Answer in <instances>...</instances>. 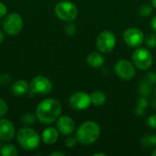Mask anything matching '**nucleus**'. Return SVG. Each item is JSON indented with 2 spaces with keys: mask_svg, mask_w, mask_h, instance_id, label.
Returning a JSON list of instances; mask_svg holds the SVG:
<instances>
[{
  "mask_svg": "<svg viewBox=\"0 0 156 156\" xmlns=\"http://www.w3.org/2000/svg\"><path fill=\"white\" fill-rule=\"evenodd\" d=\"M62 111L60 102L55 99H46L39 102L36 110L37 119L44 124H49L58 119Z\"/></svg>",
  "mask_w": 156,
  "mask_h": 156,
  "instance_id": "nucleus-1",
  "label": "nucleus"
},
{
  "mask_svg": "<svg viewBox=\"0 0 156 156\" xmlns=\"http://www.w3.org/2000/svg\"><path fill=\"white\" fill-rule=\"evenodd\" d=\"M101 134V129L97 122L88 121L80 124L76 133V139L78 143L90 145L95 143Z\"/></svg>",
  "mask_w": 156,
  "mask_h": 156,
  "instance_id": "nucleus-2",
  "label": "nucleus"
},
{
  "mask_svg": "<svg viewBox=\"0 0 156 156\" xmlns=\"http://www.w3.org/2000/svg\"><path fill=\"white\" fill-rule=\"evenodd\" d=\"M18 144L26 151H33L39 146L40 136L35 130L29 127L21 128L16 133Z\"/></svg>",
  "mask_w": 156,
  "mask_h": 156,
  "instance_id": "nucleus-3",
  "label": "nucleus"
},
{
  "mask_svg": "<svg viewBox=\"0 0 156 156\" xmlns=\"http://www.w3.org/2000/svg\"><path fill=\"white\" fill-rule=\"evenodd\" d=\"M55 14L60 20L71 22L75 20L78 16V8L69 1H61L56 5Z\"/></svg>",
  "mask_w": 156,
  "mask_h": 156,
  "instance_id": "nucleus-4",
  "label": "nucleus"
},
{
  "mask_svg": "<svg viewBox=\"0 0 156 156\" xmlns=\"http://www.w3.org/2000/svg\"><path fill=\"white\" fill-rule=\"evenodd\" d=\"M133 62L134 66L142 70L148 69L153 64V57L151 52L145 48H138L133 53Z\"/></svg>",
  "mask_w": 156,
  "mask_h": 156,
  "instance_id": "nucleus-5",
  "label": "nucleus"
},
{
  "mask_svg": "<svg viewBox=\"0 0 156 156\" xmlns=\"http://www.w3.org/2000/svg\"><path fill=\"white\" fill-rule=\"evenodd\" d=\"M116 45V37L115 35L109 31L105 30L99 34L97 40H96V46L97 48L101 53H110L113 50Z\"/></svg>",
  "mask_w": 156,
  "mask_h": 156,
  "instance_id": "nucleus-6",
  "label": "nucleus"
},
{
  "mask_svg": "<svg viewBox=\"0 0 156 156\" xmlns=\"http://www.w3.org/2000/svg\"><path fill=\"white\" fill-rule=\"evenodd\" d=\"M3 27L7 35H17L23 27V19L21 16L17 13H11L7 15L4 20Z\"/></svg>",
  "mask_w": 156,
  "mask_h": 156,
  "instance_id": "nucleus-7",
  "label": "nucleus"
},
{
  "mask_svg": "<svg viewBox=\"0 0 156 156\" xmlns=\"http://www.w3.org/2000/svg\"><path fill=\"white\" fill-rule=\"evenodd\" d=\"M53 88L51 80L43 75L36 76L30 82V89L37 94H48Z\"/></svg>",
  "mask_w": 156,
  "mask_h": 156,
  "instance_id": "nucleus-8",
  "label": "nucleus"
},
{
  "mask_svg": "<svg viewBox=\"0 0 156 156\" xmlns=\"http://www.w3.org/2000/svg\"><path fill=\"white\" fill-rule=\"evenodd\" d=\"M69 102L72 109L77 111H82L89 108L91 103V101L90 96L88 93L84 91H77L70 96Z\"/></svg>",
  "mask_w": 156,
  "mask_h": 156,
  "instance_id": "nucleus-9",
  "label": "nucleus"
},
{
  "mask_svg": "<svg viewBox=\"0 0 156 156\" xmlns=\"http://www.w3.org/2000/svg\"><path fill=\"white\" fill-rule=\"evenodd\" d=\"M115 72L122 80H132L135 76V69L132 62L127 59H121L115 64Z\"/></svg>",
  "mask_w": 156,
  "mask_h": 156,
  "instance_id": "nucleus-10",
  "label": "nucleus"
},
{
  "mask_svg": "<svg viewBox=\"0 0 156 156\" xmlns=\"http://www.w3.org/2000/svg\"><path fill=\"white\" fill-rule=\"evenodd\" d=\"M123 39L128 46L132 48H138L144 42V36L143 31L139 28L130 27L125 30L123 34Z\"/></svg>",
  "mask_w": 156,
  "mask_h": 156,
  "instance_id": "nucleus-11",
  "label": "nucleus"
},
{
  "mask_svg": "<svg viewBox=\"0 0 156 156\" xmlns=\"http://www.w3.org/2000/svg\"><path fill=\"white\" fill-rule=\"evenodd\" d=\"M16 135L15 125L8 119H0V140L4 142L11 141Z\"/></svg>",
  "mask_w": 156,
  "mask_h": 156,
  "instance_id": "nucleus-12",
  "label": "nucleus"
},
{
  "mask_svg": "<svg viewBox=\"0 0 156 156\" xmlns=\"http://www.w3.org/2000/svg\"><path fill=\"white\" fill-rule=\"evenodd\" d=\"M57 128L58 131L63 134V135H70L73 133L75 130V122L68 115H63L61 117H58V122H57Z\"/></svg>",
  "mask_w": 156,
  "mask_h": 156,
  "instance_id": "nucleus-13",
  "label": "nucleus"
},
{
  "mask_svg": "<svg viewBox=\"0 0 156 156\" xmlns=\"http://www.w3.org/2000/svg\"><path fill=\"white\" fill-rule=\"evenodd\" d=\"M58 139V131L54 127L46 128L42 132V140L46 144H54Z\"/></svg>",
  "mask_w": 156,
  "mask_h": 156,
  "instance_id": "nucleus-14",
  "label": "nucleus"
},
{
  "mask_svg": "<svg viewBox=\"0 0 156 156\" xmlns=\"http://www.w3.org/2000/svg\"><path fill=\"white\" fill-rule=\"evenodd\" d=\"M28 83L25 80H18L12 85L11 91L16 96H22L28 91Z\"/></svg>",
  "mask_w": 156,
  "mask_h": 156,
  "instance_id": "nucleus-15",
  "label": "nucleus"
},
{
  "mask_svg": "<svg viewBox=\"0 0 156 156\" xmlns=\"http://www.w3.org/2000/svg\"><path fill=\"white\" fill-rule=\"evenodd\" d=\"M87 63L92 68H100L104 64V58L98 52H92L88 55Z\"/></svg>",
  "mask_w": 156,
  "mask_h": 156,
  "instance_id": "nucleus-16",
  "label": "nucleus"
},
{
  "mask_svg": "<svg viewBox=\"0 0 156 156\" xmlns=\"http://www.w3.org/2000/svg\"><path fill=\"white\" fill-rule=\"evenodd\" d=\"M91 103L95 106H101L106 101V95L101 90H95L90 95Z\"/></svg>",
  "mask_w": 156,
  "mask_h": 156,
  "instance_id": "nucleus-17",
  "label": "nucleus"
},
{
  "mask_svg": "<svg viewBox=\"0 0 156 156\" xmlns=\"http://www.w3.org/2000/svg\"><path fill=\"white\" fill-rule=\"evenodd\" d=\"M141 144L146 148L150 149L156 146V135L153 134H146L141 139Z\"/></svg>",
  "mask_w": 156,
  "mask_h": 156,
  "instance_id": "nucleus-18",
  "label": "nucleus"
},
{
  "mask_svg": "<svg viewBox=\"0 0 156 156\" xmlns=\"http://www.w3.org/2000/svg\"><path fill=\"white\" fill-rule=\"evenodd\" d=\"M152 90H153V85L150 84L145 80H144L139 85V93L143 97H148L151 94Z\"/></svg>",
  "mask_w": 156,
  "mask_h": 156,
  "instance_id": "nucleus-19",
  "label": "nucleus"
},
{
  "mask_svg": "<svg viewBox=\"0 0 156 156\" xmlns=\"http://www.w3.org/2000/svg\"><path fill=\"white\" fill-rule=\"evenodd\" d=\"M1 154L3 156H17L18 151L13 144H5L1 148Z\"/></svg>",
  "mask_w": 156,
  "mask_h": 156,
  "instance_id": "nucleus-20",
  "label": "nucleus"
},
{
  "mask_svg": "<svg viewBox=\"0 0 156 156\" xmlns=\"http://www.w3.org/2000/svg\"><path fill=\"white\" fill-rule=\"evenodd\" d=\"M37 117V116H36ZM36 117L35 115H33L32 113L30 112H27V113H25L22 117H21V122L24 125H27V126H29L31 124H33L35 122H36Z\"/></svg>",
  "mask_w": 156,
  "mask_h": 156,
  "instance_id": "nucleus-21",
  "label": "nucleus"
},
{
  "mask_svg": "<svg viewBox=\"0 0 156 156\" xmlns=\"http://www.w3.org/2000/svg\"><path fill=\"white\" fill-rule=\"evenodd\" d=\"M153 12V6L149 4H144L141 7H140V10H139V13L141 16H147L149 15H151Z\"/></svg>",
  "mask_w": 156,
  "mask_h": 156,
  "instance_id": "nucleus-22",
  "label": "nucleus"
},
{
  "mask_svg": "<svg viewBox=\"0 0 156 156\" xmlns=\"http://www.w3.org/2000/svg\"><path fill=\"white\" fill-rule=\"evenodd\" d=\"M145 44L148 48H156V34L152 33L150 35L147 36V37L145 38Z\"/></svg>",
  "mask_w": 156,
  "mask_h": 156,
  "instance_id": "nucleus-23",
  "label": "nucleus"
},
{
  "mask_svg": "<svg viewBox=\"0 0 156 156\" xmlns=\"http://www.w3.org/2000/svg\"><path fill=\"white\" fill-rule=\"evenodd\" d=\"M7 112H8V105H7V103L4 100L0 99V117L5 116L7 113Z\"/></svg>",
  "mask_w": 156,
  "mask_h": 156,
  "instance_id": "nucleus-24",
  "label": "nucleus"
},
{
  "mask_svg": "<svg viewBox=\"0 0 156 156\" xmlns=\"http://www.w3.org/2000/svg\"><path fill=\"white\" fill-rule=\"evenodd\" d=\"M144 80L154 86V84H156V74L155 73H154V72H149V73L146 75V77H145Z\"/></svg>",
  "mask_w": 156,
  "mask_h": 156,
  "instance_id": "nucleus-25",
  "label": "nucleus"
},
{
  "mask_svg": "<svg viewBox=\"0 0 156 156\" xmlns=\"http://www.w3.org/2000/svg\"><path fill=\"white\" fill-rule=\"evenodd\" d=\"M65 31L67 33V35L69 36H72L76 33V27L74 24H68L65 27Z\"/></svg>",
  "mask_w": 156,
  "mask_h": 156,
  "instance_id": "nucleus-26",
  "label": "nucleus"
},
{
  "mask_svg": "<svg viewBox=\"0 0 156 156\" xmlns=\"http://www.w3.org/2000/svg\"><path fill=\"white\" fill-rule=\"evenodd\" d=\"M148 105V101H147V99L146 97H141L139 98V100L137 101V107L138 108H141V109H145Z\"/></svg>",
  "mask_w": 156,
  "mask_h": 156,
  "instance_id": "nucleus-27",
  "label": "nucleus"
},
{
  "mask_svg": "<svg viewBox=\"0 0 156 156\" xmlns=\"http://www.w3.org/2000/svg\"><path fill=\"white\" fill-rule=\"evenodd\" d=\"M77 139L76 138H73V137H69L66 141H65V145L69 148H72L76 145L77 144Z\"/></svg>",
  "mask_w": 156,
  "mask_h": 156,
  "instance_id": "nucleus-28",
  "label": "nucleus"
},
{
  "mask_svg": "<svg viewBox=\"0 0 156 156\" xmlns=\"http://www.w3.org/2000/svg\"><path fill=\"white\" fill-rule=\"evenodd\" d=\"M147 123L149 124V126L153 129L156 130V114H153L148 118Z\"/></svg>",
  "mask_w": 156,
  "mask_h": 156,
  "instance_id": "nucleus-29",
  "label": "nucleus"
},
{
  "mask_svg": "<svg viewBox=\"0 0 156 156\" xmlns=\"http://www.w3.org/2000/svg\"><path fill=\"white\" fill-rule=\"evenodd\" d=\"M11 80V77L9 74H4L0 77V82L2 84H7Z\"/></svg>",
  "mask_w": 156,
  "mask_h": 156,
  "instance_id": "nucleus-30",
  "label": "nucleus"
},
{
  "mask_svg": "<svg viewBox=\"0 0 156 156\" xmlns=\"http://www.w3.org/2000/svg\"><path fill=\"white\" fill-rule=\"evenodd\" d=\"M6 12H7L6 5L4 3L0 2V18L1 17H4L6 15Z\"/></svg>",
  "mask_w": 156,
  "mask_h": 156,
  "instance_id": "nucleus-31",
  "label": "nucleus"
},
{
  "mask_svg": "<svg viewBox=\"0 0 156 156\" xmlns=\"http://www.w3.org/2000/svg\"><path fill=\"white\" fill-rule=\"evenodd\" d=\"M135 113H136V115H138V116H144V109H141V108L136 107Z\"/></svg>",
  "mask_w": 156,
  "mask_h": 156,
  "instance_id": "nucleus-32",
  "label": "nucleus"
},
{
  "mask_svg": "<svg viewBox=\"0 0 156 156\" xmlns=\"http://www.w3.org/2000/svg\"><path fill=\"white\" fill-rule=\"evenodd\" d=\"M51 156H65L64 153H61V152H54L52 154H50Z\"/></svg>",
  "mask_w": 156,
  "mask_h": 156,
  "instance_id": "nucleus-33",
  "label": "nucleus"
},
{
  "mask_svg": "<svg viewBox=\"0 0 156 156\" xmlns=\"http://www.w3.org/2000/svg\"><path fill=\"white\" fill-rule=\"evenodd\" d=\"M152 27H153V29L156 32V16H154L153 18V20H152Z\"/></svg>",
  "mask_w": 156,
  "mask_h": 156,
  "instance_id": "nucleus-34",
  "label": "nucleus"
},
{
  "mask_svg": "<svg viewBox=\"0 0 156 156\" xmlns=\"http://www.w3.org/2000/svg\"><path fill=\"white\" fill-rule=\"evenodd\" d=\"M4 37H5V36H4L3 32H1V31H0V44L3 42V40H4Z\"/></svg>",
  "mask_w": 156,
  "mask_h": 156,
  "instance_id": "nucleus-35",
  "label": "nucleus"
},
{
  "mask_svg": "<svg viewBox=\"0 0 156 156\" xmlns=\"http://www.w3.org/2000/svg\"><path fill=\"white\" fill-rule=\"evenodd\" d=\"M106 156V154H100V153H99V154H94V156Z\"/></svg>",
  "mask_w": 156,
  "mask_h": 156,
  "instance_id": "nucleus-36",
  "label": "nucleus"
},
{
  "mask_svg": "<svg viewBox=\"0 0 156 156\" xmlns=\"http://www.w3.org/2000/svg\"><path fill=\"white\" fill-rule=\"evenodd\" d=\"M152 3H153V5L156 8V0H152Z\"/></svg>",
  "mask_w": 156,
  "mask_h": 156,
  "instance_id": "nucleus-37",
  "label": "nucleus"
},
{
  "mask_svg": "<svg viewBox=\"0 0 156 156\" xmlns=\"http://www.w3.org/2000/svg\"><path fill=\"white\" fill-rule=\"evenodd\" d=\"M153 155L156 156V149H154V153H153Z\"/></svg>",
  "mask_w": 156,
  "mask_h": 156,
  "instance_id": "nucleus-38",
  "label": "nucleus"
},
{
  "mask_svg": "<svg viewBox=\"0 0 156 156\" xmlns=\"http://www.w3.org/2000/svg\"><path fill=\"white\" fill-rule=\"evenodd\" d=\"M0 150H1V143H0Z\"/></svg>",
  "mask_w": 156,
  "mask_h": 156,
  "instance_id": "nucleus-39",
  "label": "nucleus"
},
{
  "mask_svg": "<svg viewBox=\"0 0 156 156\" xmlns=\"http://www.w3.org/2000/svg\"><path fill=\"white\" fill-rule=\"evenodd\" d=\"M155 93H156V91H155Z\"/></svg>",
  "mask_w": 156,
  "mask_h": 156,
  "instance_id": "nucleus-40",
  "label": "nucleus"
}]
</instances>
